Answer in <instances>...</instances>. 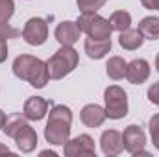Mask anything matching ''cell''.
<instances>
[{"mask_svg": "<svg viewBox=\"0 0 159 157\" xmlns=\"http://www.w3.org/2000/svg\"><path fill=\"white\" fill-rule=\"evenodd\" d=\"M70 126H72V111L70 107L57 104L50 109L48 122L44 128V139L46 142L54 146H65V142L70 139Z\"/></svg>", "mask_w": 159, "mask_h": 157, "instance_id": "6da1fadb", "label": "cell"}, {"mask_svg": "<svg viewBox=\"0 0 159 157\" xmlns=\"http://www.w3.org/2000/svg\"><path fill=\"white\" fill-rule=\"evenodd\" d=\"M13 74L19 79L28 81L35 89H43L48 83V79H50L46 61H43L39 57H34L30 54H20L19 57H15V61H13Z\"/></svg>", "mask_w": 159, "mask_h": 157, "instance_id": "7a4b0ae2", "label": "cell"}, {"mask_svg": "<svg viewBox=\"0 0 159 157\" xmlns=\"http://www.w3.org/2000/svg\"><path fill=\"white\" fill-rule=\"evenodd\" d=\"M78 52L72 46H61L48 61V74L50 79H61L65 76H69L76 67H78Z\"/></svg>", "mask_w": 159, "mask_h": 157, "instance_id": "3957f363", "label": "cell"}, {"mask_svg": "<svg viewBox=\"0 0 159 157\" xmlns=\"http://www.w3.org/2000/svg\"><path fill=\"white\" fill-rule=\"evenodd\" d=\"M78 28L81 30V34H85L87 37L93 39H111V24L107 19H104L102 15H98L96 11H87L81 13L76 20Z\"/></svg>", "mask_w": 159, "mask_h": 157, "instance_id": "277c9868", "label": "cell"}, {"mask_svg": "<svg viewBox=\"0 0 159 157\" xmlns=\"http://www.w3.org/2000/svg\"><path fill=\"white\" fill-rule=\"evenodd\" d=\"M106 117L111 120H120L128 115V94L119 85H109L104 91Z\"/></svg>", "mask_w": 159, "mask_h": 157, "instance_id": "5b68a950", "label": "cell"}, {"mask_svg": "<svg viewBox=\"0 0 159 157\" xmlns=\"http://www.w3.org/2000/svg\"><path fill=\"white\" fill-rule=\"evenodd\" d=\"M122 144L124 150L131 155H148V152L144 150L146 146V135L143 131V128H139L137 124H131L124 129L122 133Z\"/></svg>", "mask_w": 159, "mask_h": 157, "instance_id": "8992f818", "label": "cell"}, {"mask_svg": "<svg viewBox=\"0 0 159 157\" xmlns=\"http://www.w3.org/2000/svg\"><path fill=\"white\" fill-rule=\"evenodd\" d=\"M22 39L32 46H41L48 39V24L41 17H32L22 28Z\"/></svg>", "mask_w": 159, "mask_h": 157, "instance_id": "52a82bcc", "label": "cell"}, {"mask_svg": "<svg viewBox=\"0 0 159 157\" xmlns=\"http://www.w3.org/2000/svg\"><path fill=\"white\" fill-rule=\"evenodd\" d=\"M63 154L67 157H96V148L94 141L91 135H78L74 139H69L65 142Z\"/></svg>", "mask_w": 159, "mask_h": 157, "instance_id": "ba28073f", "label": "cell"}, {"mask_svg": "<svg viewBox=\"0 0 159 157\" xmlns=\"http://www.w3.org/2000/svg\"><path fill=\"white\" fill-rule=\"evenodd\" d=\"M100 148L107 157H117L122 154L124 144H122V133L117 129H106L100 137Z\"/></svg>", "mask_w": 159, "mask_h": 157, "instance_id": "9c48e42d", "label": "cell"}, {"mask_svg": "<svg viewBox=\"0 0 159 157\" xmlns=\"http://www.w3.org/2000/svg\"><path fill=\"white\" fill-rule=\"evenodd\" d=\"M80 35H81V30L72 20H63L61 24H57V28L54 32V37L61 46H72L74 43L80 41Z\"/></svg>", "mask_w": 159, "mask_h": 157, "instance_id": "30bf717a", "label": "cell"}, {"mask_svg": "<svg viewBox=\"0 0 159 157\" xmlns=\"http://www.w3.org/2000/svg\"><path fill=\"white\" fill-rule=\"evenodd\" d=\"M150 78V63L146 59H133L126 65V79L133 85H141Z\"/></svg>", "mask_w": 159, "mask_h": 157, "instance_id": "8fae6325", "label": "cell"}, {"mask_svg": "<svg viewBox=\"0 0 159 157\" xmlns=\"http://www.w3.org/2000/svg\"><path fill=\"white\" fill-rule=\"evenodd\" d=\"M13 139H15V142H17V148H19L22 154H30V152H34L35 146H37V133H35V129H34L28 122L13 135Z\"/></svg>", "mask_w": 159, "mask_h": 157, "instance_id": "7c38bea8", "label": "cell"}, {"mask_svg": "<svg viewBox=\"0 0 159 157\" xmlns=\"http://www.w3.org/2000/svg\"><path fill=\"white\" fill-rule=\"evenodd\" d=\"M48 113V100H44L43 96H32L24 102L22 107V115L28 120H43Z\"/></svg>", "mask_w": 159, "mask_h": 157, "instance_id": "4fadbf2b", "label": "cell"}, {"mask_svg": "<svg viewBox=\"0 0 159 157\" xmlns=\"http://www.w3.org/2000/svg\"><path fill=\"white\" fill-rule=\"evenodd\" d=\"M80 118L81 122L87 126V128H100L104 122H106V109L96 105V104H87L81 113H80Z\"/></svg>", "mask_w": 159, "mask_h": 157, "instance_id": "5bb4252c", "label": "cell"}, {"mask_svg": "<svg viewBox=\"0 0 159 157\" xmlns=\"http://www.w3.org/2000/svg\"><path fill=\"white\" fill-rule=\"evenodd\" d=\"M111 46H113L111 39H93V37H87L85 43H83L85 54L91 59H102L106 54H109Z\"/></svg>", "mask_w": 159, "mask_h": 157, "instance_id": "9a60e30c", "label": "cell"}, {"mask_svg": "<svg viewBox=\"0 0 159 157\" xmlns=\"http://www.w3.org/2000/svg\"><path fill=\"white\" fill-rule=\"evenodd\" d=\"M143 43H144V37L141 35L139 30H131V28H128V30L120 32L119 44L124 48V50H137V48L143 46Z\"/></svg>", "mask_w": 159, "mask_h": 157, "instance_id": "2e32d148", "label": "cell"}, {"mask_svg": "<svg viewBox=\"0 0 159 157\" xmlns=\"http://www.w3.org/2000/svg\"><path fill=\"white\" fill-rule=\"evenodd\" d=\"M137 30L141 32V35L144 39H150V41H157L159 39V17H144Z\"/></svg>", "mask_w": 159, "mask_h": 157, "instance_id": "e0dca14e", "label": "cell"}, {"mask_svg": "<svg viewBox=\"0 0 159 157\" xmlns=\"http://www.w3.org/2000/svg\"><path fill=\"white\" fill-rule=\"evenodd\" d=\"M126 61L119 57V56H113V57H109V61L106 63V72H107V76L111 79H115V81H119L126 76Z\"/></svg>", "mask_w": 159, "mask_h": 157, "instance_id": "ac0fdd59", "label": "cell"}, {"mask_svg": "<svg viewBox=\"0 0 159 157\" xmlns=\"http://www.w3.org/2000/svg\"><path fill=\"white\" fill-rule=\"evenodd\" d=\"M26 120L28 118L24 117V115H20V113H13V115H9V117H6V124H4V128H2V131L7 135V137H11L13 139V135L26 124Z\"/></svg>", "mask_w": 159, "mask_h": 157, "instance_id": "d6986e66", "label": "cell"}, {"mask_svg": "<svg viewBox=\"0 0 159 157\" xmlns=\"http://www.w3.org/2000/svg\"><path fill=\"white\" fill-rule=\"evenodd\" d=\"M109 24H111V28L115 30V32H124V30H128L129 26H131V15L128 13V11H124V9H120V11H115V13H111V17H109Z\"/></svg>", "mask_w": 159, "mask_h": 157, "instance_id": "ffe728a7", "label": "cell"}, {"mask_svg": "<svg viewBox=\"0 0 159 157\" xmlns=\"http://www.w3.org/2000/svg\"><path fill=\"white\" fill-rule=\"evenodd\" d=\"M13 13H15V2L13 0H0V22H9Z\"/></svg>", "mask_w": 159, "mask_h": 157, "instance_id": "44dd1931", "label": "cell"}, {"mask_svg": "<svg viewBox=\"0 0 159 157\" xmlns=\"http://www.w3.org/2000/svg\"><path fill=\"white\" fill-rule=\"evenodd\" d=\"M106 2H107V0H76V4H78V7H80L81 13H87V11H98Z\"/></svg>", "mask_w": 159, "mask_h": 157, "instance_id": "7402d4cb", "label": "cell"}, {"mask_svg": "<svg viewBox=\"0 0 159 157\" xmlns=\"http://www.w3.org/2000/svg\"><path fill=\"white\" fill-rule=\"evenodd\" d=\"M0 35H2L4 39H13V37L20 35V32H19L17 28H11L7 22H0Z\"/></svg>", "mask_w": 159, "mask_h": 157, "instance_id": "603a6c76", "label": "cell"}, {"mask_svg": "<svg viewBox=\"0 0 159 157\" xmlns=\"http://www.w3.org/2000/svg\"><path fill=\"white\" fill-rule=\"evenodd\" d=\"M148 100L152 102V104H156V105H159V81H156V83H152L150 87H148Z\"/></svg>", "mask_w": 159, "mask_h": 157, "instance_id": "cb8c5ba5", "label": "cell"}, {"mask_svg": "<svg viewBox=\"0 0 159 157\" xmlns=\"http://www.w3.org/2000/svg\"><path fill=\"white\" fill-rule=\"evenodd\" d=\"M148 128H150L152 141H154V139H159V113L150 118V122H148Z\"/></svg>", "mask_w": 159, "mask_h": 157, "instance_id": "d4e9b609", "label": "cell"}, {"mask_svg": "<svg viewBox=\"0 0 159 157\" xmlns=\"http://www.w3.org/2000/svg\"><path fill=\"white\" fill-rule=\"evenodd\" d=\"M6 59H7V39L0 35V63H4Z\"/></svg>", "mask_w": 159, "mask_h": 157, "instance_id": "484cf974", "label": "cell"}, {"mask_svg": "<svg viewBox=\"0 0 159 157\" xmlns=\"http://www.w3.org/2000/svg\"><path fill=\"white\" fill-rule=\"evenodd\" d=\"M141 4H143L146 9H154V11H159V0H141Z\"/></svg>", "mask_w": 159, "mask_h": 157, "instance_id": "4316f807", "label": "cell"}, {"mask_svg": "<svg viewBox=\"0 0 159 157\" xmlns=\"http://www.w3.org/2000/svg\"><path fill=\"white\" fill-rule=\"evenodd\" d=\"M4 124H6V113H4V111L0 109V129L4 128Z\"/></svg>", "mask_w": 159, "mask_h": 157, "instance_id": "83f0119b", "label": "cell"}, {"mask_svg": "<svg viewBox=\"0 0 159 157\" xmlns=\"http://www.w3.org/2000/svg\"><path fill=\"white\" fill-rule=\"evenodd\" d=\"M0 154H11V152H9L7 146H2V144H0Z\"/></svg>", "mask_w": 159, "mask_h": 157, "instance_id": "f1b7e54d", "label": "cell"}, {"mask_svg": "<svg viewBox=\"0 0 159 157\" xmlns=\"http://www.w3.org/2000/svg\"><path fill=\"white\" fill-rule=\"evenodd\" d=\"M152 142H154V146H156V148H157V150H159V139H154Z\"/></svg>", "mask_w": 159, "mask_h": 157, "instance_id": "f546056e", "label": "cell"}, {"mask_svg": "<svg viewBox=\"0 0 159 157\" xmlns=\"http://www.w3.org/2000/svg\"><path fill=\"white\" fill-rule=\"evenodd\" d=\"M156 69H157V72H159V54H157V57H156Z\"/></svg>", "mask_w": 159, "mask_h": 157, "instance_id": "4dcf8cb0", "label": "cell"}]
</instances>
